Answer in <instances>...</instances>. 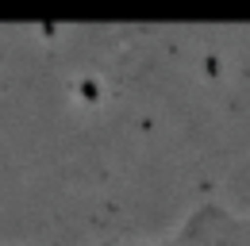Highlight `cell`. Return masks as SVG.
I'll use <instances>...</instances> for the list:
<instances>
[{"instance_id":"1","label":"cell","mask_w":250,"mask_h":246,"mask_svg":"<svg viewBox=\"0 0 250 246\" xmlns=\"http://www.w3.org/2000/svg\"><path fill=\"white\" fill-rule=\"evenodd\" d=\"M116 246H250V215L231 212L223 204H200L185 215L181 227L150 243H116Z\"/></svg>"}]
</instances>
